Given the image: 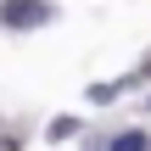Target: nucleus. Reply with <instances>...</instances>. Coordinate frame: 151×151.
<instances>
[{
	"label": "nucleus",
	"instance_id": "f257e3e1",
	"mask_svg": "<svg viewBox=\"0 0 151 151\" xmlns=\"http://www.w3.org/2000/svg\"><path fill=\"white\" fill-rule=\"evenodd\" d=\"M0 22L6 28H39V22H50V6L45 0H6L0 6Z\"/></svg>",
	"mask_w": 151,
	"mask_h": 151
},
{
	"label": "nucleus",
	"instance_id": "f03ea898",
	"mask_svg": "<svg viewBox=\"0 0 151 151\" xmlns=\"http://www.w3.org/2000/svg\"><path fill=\"white\" fill-rule=\"evenodd\" d=\"M106 151H151V140H146V134H118Z\"/></svg>",
	"mask_w": 151,
	"mask_h": 151
},
{
	"label": "nucleus",
	"instance_id": "7ed1b4c3",
	"mask_svg": "<svg viewBox=\"0 0 151 151\" xmlns=\"http://www.w3.org/2000/svg\"><path fill=\"white\" fill-rule=\"evenodd\" d=\"M50 134H56V140H67V134H78V123H73V118H56V123H50Z\"/></svg>",
	"mask_w": 151,
	"mask_h": 151
},
{
	"label": "nucleus",
	"instance_id": "20e7f679",
	"mask_svg": "<svg viewBox=\"0 0 151 151\" xmlns=\"http://www.w3.org/2000/svg\"><path fill=\"white\" fill-rule=\"evenodd\" d=\"M146 73H151V56H146Z\"/></svg>",
	"mask_w": 151,
	"mask_h": 151
}]
</instances>
